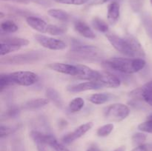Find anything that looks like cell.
Returning <instances> with one entry per match:
<instances>
[{
  "label": "cell",
  "mask_w": 152,
  "mask_h": 151,
  "mask_svg": "<svg viewBox=\"0 0 152 151\" xmlns=\"http://www.w3.org/2000/svg\"><path fill=\"white\" fill-rule=\"evenodd\" d=\"M19 30V27L17 26L14 22L11 20L4 21L1 23V31L5 33H15Z\"/></svg>",
  "instance_id": "24"
},
{
  "label": "cell",
  "mask_w": 152,
  "mask_h": 151,
  "mask_svg": "<svg viewBox=\"0 0 152 151\" xmlns=\"http://www.w3.org/2000/svg\"><path fill=\"white\" fill-rule=\"evenodd\" d=\"M148 30H150V35L152 36V25H150V26H148Z\"/></svg>",
  "instance_id": "41"
},
{
  "label": "cell",
  "mask_w": 152,
  "mask_h": 151,
  "mask_svg": "<svg viewBox=\"0 0 152 151\" xmlns=\"http://www.w3.org/2000/svg\"><path fill=\"white\" fill-rule=\"evenodd\" d=\"M102 50L93 45L76 43L71 48L68 56L69 59L76 61L99 62L102 59Z\"/></svg>",
  "instance_id": "3"
},
{
  "label": "cell",
  "mask_w": 152,
  "mask_h": 151,
  "mask_svg": "<svg viewBox=\"0 0 152 151\" xmlns=\"http://www.w3.org/2000/svg\"><path fill=\"white\" fill-rule=\"evenodd\" d=\"M138 129L142 132L152 133V114L147 118L145 121L140 123L138 125Z\"/></svg>",
  "instance_id": "27"
},
{
  "label": "cell",
  "mask_w": 152,
  "mask_h": 151,
  "mask_svg": "<svg viewBox=\"0 0 152 151\" xmlns=\"http://www.w3.org/2000/svg\"><path fill=\"white\" fill-rule=\"evenodd\" d=\"M99 82L102 84L103 87L117 88L121 84V81L117 76L108 72H102Z\"/></svg>",
  "instance_id": "12"
},
{
  "label": "cell",
  "mask_w": 152,
  "mask_h": 151,
  "mask_svg": "<svg viewBox=\"0 0 152 151\" xmlns=\"http://www.w3.org/2000/svg\"><path fill=\"white\" fill-rule=\"evenodd\" d=\"M1 42L7 43V44H13L16 46H27L29 44V41L26 38H17V37H6L4 38H1Z\"/></svg>",
  "instance_id": "22"
},
{
  "label": "cell",
  "mask_w": 152,
  "mask_h": 151,
  "mask_svg": "<svg viewBox=\"0 0 152 151\" xmlns=\"http://www.w3.org/2000/svg\"><path fill=\"white\" fill-rule=\"evenodd\" d=\"M84 105V99L81 97H77L70 102L69 105H68V108L71 113H77L83 109Z\"/></svg>",
  "instance_id": "23"
},
{
  "label": "cell",
  "mask_w": 152,
  "mask_h": 151,
  "mask_svg": "<svg viewBox=\"0 0 152 151\" xmlns=\"http://www.w3.org/2000/svg\"><path fill=\"white\" fill-rule=\"evenodd\" d=\"M108 41L115 50L129 58H143L145 53L142 44L135 37H120L113 33H106Z\"/></svg>",
  "instance_id": "1"
},
{
  "label": "cell",
  "mask_w": 152,
  "mask_h": 151,
  "mask_svg": "<svg viewBox=\"0 0 152 151\" xmlns=\"http://www.w3.org/2000/svg\"><path fill=\"white\" fill-rule=\"evenodd\" d=\"M77 65H78L79 69H80V75L77 78L86 80V81H99L101 75H102V72L93 70L86 65H80V64H77Z\"/></svg>",
  "instance_id": "11"
},
{
  "label": "cell",
  "mask_w": 152,
  "mask_h": 151,
  "mask_svg": "<svg viewBox=\"0 0 152 151\" xmlns=\"http://www.w3.org/2000/svg\"><path fill=\"white\" fill-rule=\"evenodd\" d=\"M111 99H112V96L109 93H95L89 96L88 101L92 104L99 105L106 103Z\"/></svg>",
  "instance_id": "17"
},
{
  "label": "cell",
  "mask_w": 152,
  "mask_h": 151,
  "mask_svg": "<svg viewBox=\"0 0 152 151\" xmlns=\"http://www.w3.org/2000/svg\"><path fill=\"white\" fill-rule=\"evenodd\" d=\"M65 33V28L56 25H48L47 28V33L52 36H60Z\"/></svg>",
  "instance_id": "29"
},
{
  "label": "cell",
  "mask_w": 152,
  "mask_h": 151,
  "mask_svg": "<svg viewBox=\"0 0 152 151\" xmlns=\"http://www.w3.org/2000/svg\"><path fill=\"white\" fill-rule=\"evenodd\" d=\"M26 22L31 28L40 33H47V28L48 24L45 21L37 16H30L26 18Z\"/></svg>",
  "instance_id": "14"
},
{
  "label": "cell",
  "mask_w": 152,
  "mask_h": 151,
  "mask_svg": "<svg viewBox=\"0 0 152 151\" xmlns=\"http://www.w3.org/2000/svg\"><path fill=\"white\" fill-rule=\"evenodd\" d=\"M8 76L12 85L16 84L28 87L34 85L39 79V76L31 71H16L8 73Z\"/></svg>",
  "instance_id": "6"
},
{
  "label": "cell",
  "mask_w": 152,
  "mask_h": 151,
  "mask_svg": "<svg viewBox=\"0 0 152 151\" xmlns=\"http://www.w3.org/2000/svg\"><path fill=\"white\" fill-rule=\"evenodd\" d=\"M114 125L112 123H109V124H105V125L102 126V127H99L96 131V134L98 136L100 137H105L108 136V135L111 134V132L114 130Z\"/></svg>",
  "instance_id": "26"
},
{
  "label": "cell",
  "mask_w": 152,
  "mask_h": 151,
  "mask_svg": "<svg viewBox=\"0 0 152 151\" xmlns=\"http://www.w3.org/2000/svg\"><path fill=\"white\" fill-rule=\"evenodd\" d=\"M37 42L45 48L51 50H62L67 47V44L62 40L53 37L47 36L42 34H37L34 36Z\"/></svg>",
  "instance_id": "7"
},
{
  "label": "cell",
  "mask_w": 152,
  "mask_h": 151,
  "mask_svg": "<svg viewBox=\"0 0 152 151\" xmlns=\"http://www.w3.org/2000/svg\"><path fill=\"white\" fill-rule=\"evenodd\" d=\"M140 88L142 100L152 107V80Z\"/></svg>",
  "instance_id": "16"
},
{
  "label": "cell",
  "mask_w": 152,
  "mask_h": 151,
  "mask_svg": "<svg viewBox=\"0 0 152 151\" xmlns=\"http://www.w3.org/2000/svg\"><path fill=\"white\" fill-rule=\"evenodd\" d=\"M7 113H8V115L10 117H14L16 116V115H17V114L19 113V110L12 108V110H9L8 112H7Z\"/></svg>",
  "instance_id": "37"
},
{
  "label": "cell",
  "mask_w": 152,
  "mask_h": 151,
  "mask_svg": "<svg viewBox=\"0 0 152 151\" xmlns=\"http://www.w3.org/2000/svg\"><path fill=\"white\" fill-rule=\"evenodd\" d=\"M103 86L99 81H87L85 82L72 84L67 87V90L71 93H80L87 90H96L102 88Z\"/></svg>",
  "instance_id": "10"
},
{
  "label": "cell",
  "mask_w": 152,
  "mask_h": 151,
  "mask_svg": "<svg viewBox=\"0 0 152 151\" xmlns=\"http://www.w3.org/2000/svg\"><path fill=\"white\" fill-rule=\"evenodd\" d=\"M94 124L92 122H87L82 125L79 126L71 133H68L62 137V141L65 144H70L77 139H80L84 136L87 132H88L93 127Z\"/></svg>",
  "instance_id": "8"
},
{
  "label": "cell",
  "mask_w": 152,
  "mask_h": 151,
  "mask_svg": "<svg viewBox=\"0 0 152 151\" xmlns=\"http://www.w3.org/2000/svg\"><path fill=\"white\" fill-rule=\"evenodd\" d=\"M42 57V55L39 52L29 51L25 53H19L1 58L0 62L4 65H25L37 62L41 59Z\"/></svg>",
  "instance_id": "4"
},
{
  "label": "cell",
  "mask_w": 152,
  "mask_h": 151,
  "mask_svg": "<svg viewBox=\"0 0 152 151\" xmlns=\"http://www.w3.org/2000/svg\"><path fill=\"white\" fill-rule=\"evenodd\" d=\"M145 140H146V136L142 133H137L132 136V142L137 146L143 144Z\"/></svg>",
  "instance_id": "30"
},
{
  "label": "cell",
  "mask_w": 152,
  "mask_h": 151,
  "mask_svg": "<svg viewBox=\"0 0 152 151\" xmlns=\"http://www.w3.org/2000/svg\"><path fill=\"white\" fill-rule=\"evenodd\" d=\"M110 1V0H93L90 3V5H94V4H103V3L107 2V1Z\"/></svg>",
  "instance_id": "38"
},
{
  "label": "cell",
  "mask_w": 152,
  "mask_h": 151,
  "mask_svg": "<svg viewBox=\"0 0 152 151\" xmlns=\"http://www.w3.org/2000/svg\"><path fill=\"white\" fill-rule=\"evenodd\" d=\"M48 68H50L52 70L65 74V75L76 77H78L80 75V69H79L78 65L55 62V63H51L48 65Z\"/></svg>",
  "instance_id": "9"
},
{
  "label": "cell",
  "mask_w": 152,
  "mask_h": 151,
  "mask_svg": "<svg viewBox=\"0 0 152 151\" xmlns=\"http://www.w3.org/2000/svg\"><path fill=\"white\" fill-rule=\"evenodd\" d=\"M49 16L59 21L66 22L70 19V15L65 10L61 9H50L48 11Z\"/></svg>",
  "instance_id": "20"
},
{
  "label": "cell",
  "mask_w": 152,
  "mask_h": 151,
  "mask_svg": "<svg viewBox=\"0 0 152 151\" xmlns=\"http://www.w3.org/2000/svg\"><path fill=\"white\" fill-rule=\"evenodd\" d=\"M48 103L49 100L48 99L38 98V99H34L28 101V102L25 103V107L28 110L39 109V108H41L46 106Z\"/></svg>",
  "instance_id": "18"
},
{
  "label": "cell",
  "mask_w": 152,
  "mask_h": 151,
  "mask_svg": "<svg viewBox=\"0 0 152 151\" xmlns=\"http://www.w3.org/2000/svg\"><path fill=\"white\" fill-rule=\"evenodd\" d=\"M50 147H51L52 148H53V149L55 150V151H70L69 150L67 149L63 144L59 143L57 141V139H56V140L50 144Z\"/></svg>",
  "instance_id": "34"
},
{
  "label": "cell",
  "mask_w": 152,
  "mask_h": 151,
  "mask_svg": "<svg viewBox=\"0 0 152 151\" xmlns=\"http://www.w3.org/2000/svg\"><path fill=\"white\" fill-rule=\"evenodd\" d=\"M146 62L142 58L114 57L102 62L105 68L125 74H133L145 68Z\"/></svg>",
  "instance_id": "2"
},
{
  "label": "cell",
  "mask_w": 152,
  "mask_h": 151,
  "mask_svg": "<svg viewBox=\"0 0 152 151\" xmlns=\"http://www.w3.org/2000/svg\"><path fill=\"white\" fill-rule=\"evenodd\" d=\"M1 1H13V2L21 3V4H29L31 2H34L39 4V5L45 6V7H48V6L51 5V2L50 0H1Z\"/></svg>",
  "instance_id": "28"
},
{
  "label": "cell",
  "mask_w": 152,
  "mask_h": 151,
  "mask_svg": "<svg viewBox=\"0 0 152 151\" xmlns=\"http://www.w3.org/2000/svg\"><path fill=\"white\" fill-rule=\"evenodd\" d=\"M10 85H12V83L10 81V78H9L8 74H1V76H0V89H1V92H2L4 88Z\"/></svg>",
  "instance_id": "31"
},
{
  "label": "cell",
  "mask_w": 152,
  "mask_h": 151,
  "mask_svg": "<svg viewBox=\"0 0 152 151\" xmlns=\"http://www.w3.org/2000/svg\"><path fill=\"white\" fill-rule=\"evenodd\" d=\"M132 151H150V150L147 148V147L145 146V145L142 144V145H139V146H137L136 147L134 148Z\"/></svg>",
  "instance_id": "36"
},
{
  "label": "cell",
  "mask_w": 152,
  "mask_h": 151,
  "mask_svg": "<svg viewBox=\"0 0 152 151\" xmlns=\"http://www.w3.org/2000/svg\"><path fill=\"white\" fill-rule=\"evenodd\" d=\"M126 150V147H125L124 146H122V147H120L119 148H117V149L114 150V151H125Z\"/></svg>",
  "instance_id": "40"
},
{
  "label": "cell",
  "mask_w": 152,
  "mask_h": 151,
  "mask_svg": "<svg viewBox=\"0 0 152 151\" xmlns=\"http://www.w3.org/2000/svg\"><path fill=\"white\" fill-rule=\"evenodd\" d=\"M74 27L75 30L82 36L89 39H94L96 38L95 33L85 22L80 20L76 21L74 24Z\"/></svg>",
  "instance_id": "13"
},
{
  "label": "cell",
  "mask_w": 152,
  "mask_h": 151,
  "mask_svg": "<svg viewBox=\"0 0 152 151\" xmlns=\"http://www.w3.org/2000/svg\"><path fill=\"white\" fill-rule=\"evenodd\" d=\"M130 114V109L126 105L116 103L107 107L104 110L105 118L112 122H120L126 119Z\"/></svg>",
  "instance_id": "5"
},
{
  "label": "cell",
  "mask_w": 152,
  "mask_h": 151,
  "mask_svg": "<svg viewBox=\"0 0 152 151\" xmlns=\"http://www.w3.org/2000/svg\"><path fill=\"white\" fill-rule=\"evenodd\" d=\"M150 2H151V5H152V0H150Z\"/></svg>",
  "instance_id": "42"
},
{
  "label": "cell",
  "mask_w": 152,
  "mask_h": 151,
  "mask_svg": "<svg viewBox=\"0 0 152 151\" xmlns=\"http://www.w3.org/2000/svg\"><path fill=\"white\" fill-rule=\"evenodd\" d=\"M36 146H37V151H48L46 148V144L41 143V142H35Z\"/></svg>",
  "instance_id": "35"
},
{
  "label": "cell",
  "mask_w": 152,
  "mask_h": 151,
  "mask_svg": "<svg viewBox=\"0 0 152 151\" xmlns=\"http://www.w3.org/2000/svg\"><path fill=\"white\" fill-rule=\"evenodd\" d=\"M86 151H100L99 148L96 146H91L89 148H88V150Z\"/></svg>",
  "instance_id": "39"
},
{
  "label": "cell",
  "mask_w": 152,
  "mask_h": 151,
  "mask_svg": "<svg viewBox=\"0 0 152 151\" xmlns=\"http://www.w3.org/2000/svg\"><path fill=\"white\" fill-rule=\"evenodd\" d=\"M56 2L65 4H73V5H82L86 4L90 0H55Z\"/></svg>",
  "instance_id": "32"
},
{
  "label": "cell",
  "mask_w": 152,
  "mask_h": 151,
  "mask_svg": "<svg viewBox=\"0 0 152 151\" xmlns=\"http://www.w3.org/2000/svg\"><path fill=\"white\" fill-rule=\"evenodd\" d=\"M92 25L96 30L99 31L101 33H108V30H109L108 25L100 18H94L93 20H92Z\"/></svg>",
  "instance_id": "21"
},
{
  "label": "cell",
  "mask_w": 152,
  "mask_h": 151,
  "mask_svg": "<svg viewBox=\"0 0 152 151\" xmlns=\"http://www.w3.org/2000/svg\"><path fill=\"white\" fill-rule=\"evenodd\" d=\"M15 130H16L14 128H12V127L1 125V127H0V136H1V138H3L4 136H9V135L14 133Z\"/></svg>",
  "instance_id": "33"
},
{
  "label": "cell",
  "mask_w": 152,
  "mask_h": 151,
  "mask_svg": "<svg viewBox=\"0 0 152 151\" xmlns=\"http://www.w3.org/2000/svg\"><path fill=\"white\" fill-rule=\"evenodd\" d=\"M46 96L49 101H51L53 104L58 107H62V100L59 93L54 89L50 88L46 90Z\"/></svg>",
  "instance_id": "19"
},
{
  "label": "cell",
  "mask_w": 152,
  "mask_h": 151,
  "mask_svg": "<svg viewBox=\"0 0 152 151\" xmlns=\"http://www.w3.org/2000/svg\"><path fill=\"white\" fill-rule=\"evenodd\" d=\"M21 48L20 46L13 45V44H7V43L1 42L0 44V55L1 56H5L8 53H12V52L17 51Z\"/></svg>",
  "instance_id": "25"
},
{
  "label": "cell",
  "mask_w": 152,
  "mask_h": 151,
  "mask_svg": "<svg viewBox=\"0 0 152 151\" xmlns=\"http://www.w3.org/2000/svg\"><path fill=\"white\" fill-rule=\"evenodd\" d=\"M120 16V6L117 1H112L108 6V21L111 25H114L119 20Z\"/></svg>",
  "instance_id": "15"
}]
</instances>
